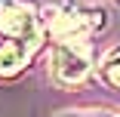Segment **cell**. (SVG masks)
Returning a JSON list of instances; mask_svg holds the SVG:
<instances>
[{
  "label": "cell",
  "mask_w": 120,
  "mask_h": 117,
  "mask_svg": "<svg viewBox=\"0 0 120 117\" xmlns=\"http://www.w3.org/2000/svg\"><path fill=\"white\" fill-rule=\"evenodd\" d=\"M89 71H92V49L86 43V34L59 37L56 53H52V77L65 86H74Z\"/></svg>",
  "instance_id": "1"
},
{
  "label": "cell",
  "mask_w": 120,
  "mask_h": 117,
  "mask_svg": "<svg viewBox=\"0 0 120 117\" xmlns=\"http://www.w3.org/2000/svg\"><path fill=\"white\" fill-rule=\"evenodd\" d=\"M43 37V34H40ZM40 37H9L0 43V77H15L40 46Z\"/></svg>",
  "instance_id": "2"
},
{
  "label": "cell",
  "mask_w": 120,
  "mask_h": 117,
  "mask_svg": "<svg viewBox=\"0 0 120 117\" xmlns=\"http://www.w3.org/2000/svg\"><path fill=\"white\" fill-rule=\"evenodd\" d=\"M0 31L6 37H40L34 6L31 3H9L0 15Z\"/></svg>",
  "instance_id": "3"
},
{
  "label": "cell",
  "mask_w": 120,
  "mask_h": 117,
  "mask_svg": "<svg viewBox=\"0 0 120 117\" xmlns=\"http://www.w3.org/2000/svg\"><path fill=\"white\" fill-rule=\"evenodd\" d=\"M99 77H102L108 86L120 89V49H111V53L102 59V65H99Z\"/></svg>",
  "instance_id": "4"
},
{
  "label": "cell",
  "mask_w": 120,
  "mask_h": 117,
  "mask_svg": "<svg viewBox=\"0 0 120 117\" xmlns=\"http://www.w3.org/2000/svg\"><path fill=\"white\" fill-rule=\"evenodd\" d=\"M56 117H111L108 111H62Z\"/></svg>",
  "instance_id": "5"
},
{
  "label": "cell",
  "mask_w": 120,
  "mask_h": 117,
  "mask_svg": "<svg viewBox=\"0 0 120 117\" xmlns=\"http://www.w3.org/2000/svg\"><path fill=\"white\" fill-rule=\"evenodd\" d=\"M0 15H3V9H0Z\"/></svg>",
  "instance_id": "6"
}]
</instances>
